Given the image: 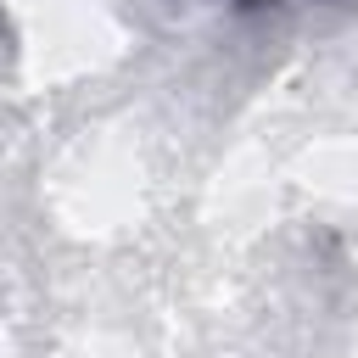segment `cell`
Instances as JSON below:
<instances>
[{"label": "cell", "instance_id": "6da1fadb", "mask_svg": "<svg viewBox=\"0 0 358 358\" xmlns=\"http://www.w3.org/2000/svg\"><path fill=\"white\" fill-rule=\"evenodd\" d=\"M241 6H257V0H241Z\"/></svg>", "mask_w": 358, "mask_h": 358}]
</instances>
